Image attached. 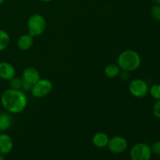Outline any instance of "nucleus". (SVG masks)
<instances>
[{"instance_id": "1", "label": "nucleus", "mask_w": 160, "mask_h": 160, "mask_svg": "<svg viewBox=\"0 0 160 160\" xmlns=\"http://www.w3.org/2000/svg\"><path fill=\"white\" fill-rule=\"evenodd\" d=\"M1 103L8 112L20 113L26 108L28 98L23 91L9 88L2 95Z\"/></svg>"}, {"instance_id": "2", "label": "nucleus", "mask_w": 160, "mask_h": 160, "mask_svg": "<svg viewBox=\"0 0 160 160\" xmlns=\"http://www.w3.org/2000/svg\"><path fill=\"white\" fill-rule=\"evenodd\" d=\"M117 62L120 69L123 71L131 72L137 70L140 67L142 59L137 52L134 50H126L120 53Z\"/></svg>"}, {"instance_id": "3", "label": "nucleus", "mask_w": 160, "mask_h": 160, "mask_svg": "<svg viewBox=\"0 0 160 160\" xmlns=\"http://www.w3.org/2000/svg\"><path fill=\"white\" fill-rule=\"evenodd\" d=\"M28 32L33 37L40 35L45 31L46 28L45 18L40 14H34L28 20Z\"/></svg>"}, {"instance_id": "4", "label": "nucleus", "mask_w": 160, "mask_h": 160, "mask_svg": "<svg viewBox=\"0 0 160 160\" xmlns=\"http://www.w3.org/2000/svg\"><path fill=\"white\" fill-rule=\"evenodd\" d=\"M151 147L145 143H137L131 148L130 158L131 160H151Z\"/></svg>"}, {"instance_id": "5", "label": "nucleus", "mask_w": 160, "mask_h": 160, "mask_svg": "<svg viewBox=\"0 0 160 160\" xmlns=\"http://www.w3.org/2000/svg\"><path fill=\"white\" fill-rule=\"evenodd\" d=\"M52 88V82L48 79H40L32 86L31 92L35 98H43L51 92Z\"/></svg>"}, {"instance_id": "6", "label": "nucleus", "mask_w": 160, "mask_h": 160, "mask_svg": "<svg viewBox=\"0 0 160 160\" xmlns=\"http://www.w3.org/2000/svg\"><path fill=\"white\" fill-rule=\"evenodd\" d=\"M129 91L133 96L136 98H143L148 95L149 87L144 80L134 79L130 83Z\"/></svg>"}, {"instance_id": "7", "label": "nucleus", "mask_w": 160, "mask_h": 160, "mask_svg": "<svg viewBox=\"0 0 160 160\" xmlns=\"http://www.w3.org/2000/svg\"><path fill=\"white\" fill-rule=\"evenodd\" d=\"M128 141L121 136H115L110 138L108 142L107 147L109 151L115 154H120L128 148Z\"/></svg>"}, {"instance_id": "8", "label": "nucleus", "mask_w": 160, "mask_h": 160, "mask_svg": "<svg viewBox=\"0 0 160 160\" xmlns=\"http://www.w3.org/2000/svg\"><path fill=\"white\" fill-rule=\"evenodd\" d=\"M16 70L13 66L7 62H0V78L10 80L15 77Z\"/></svg>"}, {"instance_id": "9", "label": "nucleus", "mask_w": 160, "mask_h": 160, "mask_svg": "<svg viewBox=\"0 0 160 160\" xmlns=\"http://www.w3.org/2000/svg\"><path fill=\"white\" fill-rule=\"evenodd\" d=\"M13 148L12 138L6 134H0V153L3 155L9 154Z\"/></svg>"}, {"instance_id": "10", "label": "nucleus", "mask_w": 160, "mask_h": 160, "mask_svg": "<svg viewBox=\"0 0 160 160\" xmlns=\"http://www.w3.org/2000/svg\"><path fill=\"white\" fill-rule=\"evenodd\" d=\"M40 74L38 71L34 67H27L23 72V80L34 85L40 80Z\"/></svg>"}, {"instance_id": "11", "label": "nucleus", "mask_w": 160, "mask_h": 160, "mask_svg": "<svg viewBox=\"0 0 160 160\" xmlns=\"http://www.w3.org/2000/svg\"><path fill=\"white\" fill-rule=\"evenodd\" d=\"M109 138L106 134L102 132L96 133L92 138V142L97 148H105L107 146Z\"/></svg>"}, {"instance_id": "12", "label": "nucleus", "mask_w": 160, "mask_h": 160, "mask_svg": "<svg viewBox=\"0 0 160 160\" xmlns=\"http://www.w3.org/2000/svg\"><path fill=\"white\" fill-rule=\"evenodd\" d=\"M17 45H18L19 48L23 51L28 50L33 45V36L30 34L20 36L17 42Z\"/></svg>"}, {"instance_id": "13", "label": "nucleus", "mask_w": 160, "mask_h": 160, "mask_svg": "<svg viewBox=\"0 0 160 160\" xmlns=\"http://www.w3.org/2000/svg\"><path fill=\"white\" fill-rule=\"evenodd\" d=\"M12 120L9 113L3 112L0 113V131H6L9 129L12 125Z\"/></svg>"}, {"instance_id": "14", "label": "nucleus", "mask_w": 160, "mask_h": 160, "mask_svg": "<svg viewBox=\"0 0 160 160\" xmlns=\"http://www.w3.org/2000/svg\"><path fill=\"white\" fill-rule=\"evenodd\" d=\"M120 73V67L116 64H109L105 68V74L109 78H113Z\"/></svg>"}, {"instance_id": "15", "label": "nucleus", "mask_w": 160, "mask_h": 160, "mask_svg": "<svg viewBox=\"0 0 160 160\" xmlns=\"http://www.w3.org/2000/svg\"><path fill=\"white\" fill-rule=\"evenodd\" d=\"M10 42L9 34L3 30H0V52L6 49Z\"/></svg>"}, {"instance_id": "16", "label": "nucleus", "mask_w": 160, "mask_h": 160, "mask_svg": "<svg viewBox=\"0 0 160 160\" xmlns=\"http://www.w3.org/2000/svg\"><path fill=\"white\" fill-rule=\"evenodd\" d=\"M148 92L150 93L151 96L154 99L159 100L160 99V84H153L149 88Z\"/></svg>"}, {"instance_id": "17", "label": "nucleus", "mask_w": 160, "mask_h": 160, "mask_svg": "<svg viewBox=\"0 0 160 160\" xmlns=\"http://www.w3.org/2000/svg\"><path fill=\"white\" fill-rule=\"evenodd\" d=\"M9 86L10 88L14 89V90H20L22 86V80L18 78H12V79L9 80Z\"/></svg>"}, {"instance_id": "18", "label": "nucleus", "mask_w": 160, "mask_h": 160, "mask_svg": "<svg viewBox=\"0 0 160 160\" xmlns=\"http://www.w3.org/2000/svg\"><path fill=\"white\" fill-rule=\"evenodd\" d=\"M152 17L154 20H160V5H155L151 9Z\"/></svg>"}, {"instance_id": "19", "label": "nucleus", "mask_w": 160, "mask_h": 160, "mask_svg": "<svg viewBox=\"0 0 160 160\" xmlns=\"http://www.w3.org/2000/svg\"><path fill=\"white\" fill-rule=\"evenodd\" d=\"M151 150L152 154L160 156V141L154 142L151 146Z\"/></svg>"}, {"instance_id": "20", "label": "nucleus", "mask_w": 160, "mask_h": 160, "mask_svg": "<svg viewBox=\"0 0 160 160\" xmlns=\"http://www.w3.org/2000/svg\"><path fill=\"white\" fill-rule=\"evenodd\" d=\"M152 112L156 118L160 119V99L157 100V102H156L155 103L154 106H153Z\"/></svg>"}, {"instance_id": "21", "label": "nucleus", "mask_w": 160, "mask_h": 160, "mask_svg": "<svg viewBox=\"0 0 160 160\" xmlns=\"http://www.w3.org/2000/svg\"><path fill=\"white\" fill-rule=\"evenodd\" d=\"M32 84L28 83V81H24V80H22L21 89H23V92H29L32 88Z\"/></svg>"}, {"instance_id": "22", "label": "nucleus", "mask_w": 160, "mask_h": 160, "mask_svg": "<svg viewBox=\"0 0 160 160\" xmlns=\"http://www.w3.org/2000/svg\"><path fill=\"white\" fill-rule=\"evenodd\" d=\"M128 78H129V74H128V72L123 71V72L120 73V78H121L123 81H127V80L128 79Z\"/></svg>"}, {"instance_id": "23", "label": "nucleus", "mask_w": 160, "mask_h": 160, "mask_svg": "<svg viewBox=\"0 0 160 160\" xmlns=\"http://www.w3.org/2000/svg\"><path fill=\"white\" fill-rule=\"evenodd\" d=\"M0 160H6V159H5V155L0 153Z\"/></svg>"}, {"instance_id": "24", "label": "nucleus", "mask_w": 160, "mask_h": 160, "mask_svg": "<svg viewBox=\"0 0 160 160\" xmlns=\"http://www.w3.org/2000/svg\"><path fill=\"white\" fill-rule=\"evenodd\" d=\"M40 1L44 2H52V0H40Z\"/></svg>"}, {"instance_id": "25", "label": "nucleus", "mask_w": 160, "mask_h": 160, "mask_svg": "<svg viewBox=\"0 0 160 160\" xmlns=\"http://www.w3.org/2000/svg\"><path fill=\"white\" fill-rule=\"evenodd\" d=\"M155 2H156V4L160 5V0H154Z\"/></svg>"}, {"instance_id": "26", "label": "nucleus", "mask_w": 160, "mask_h": 160, "mask_svg": "<svg viewBox=\"0 0 160 160\" xmlns=\"http://www.w3.org/2000/svg\"><path fill=\"white\" fill-rule=\"evenodd\" d=\"M4 2H5V0H0V5L2 4V3Z\"/></svg>"}]
</instances>
